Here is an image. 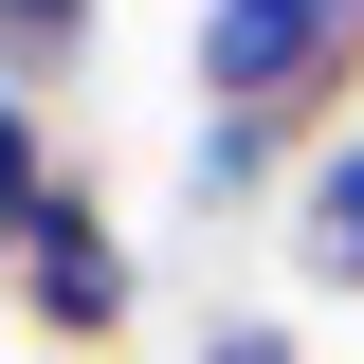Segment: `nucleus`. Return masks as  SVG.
Here are the masks:
<instances>
[{
    "label": "nucleus",
    "mask_w": 364,
    "mask_h": 364,
    "mask_svg": "<svg viewBox=\"0 0 364 364\" xmlns=\"http://www.w3.org/2000/svg\"><path fill=\"white\" fill-rule=\"evenodd\" d=\"M182 73H200V109H273V128H291V109H328V91H346L364 55L328 37L310 0H200V37H182Z\"/></svg>",
    "instance_id": "nucleus-1"
},
{
    "label": "nucleus",
    "mask_w": 364,
    "mask_h": 364,
    "mask_svg": "<svg viewBox=\"0 0 364 364\" xmlns=\"http://www.w3.org/2000/svg\"><path fill=\"white\" fill-rule=\"evenodd\" d=\"M18 310H37L55 346H109V328L146 310V255L109 237V200H91V182H55V219L18 237Z\"/></svg>",
    "instance_id": "nucleus-2"
},
{
    "label": "nucleus",
    "mask_w": 364,
    "mask_h": 364,
    "mask_svg": "<svg viewBox=\"0 0 364 364\" xmlns=\"http://www.w3.org/2000/svg\"><path fill=\"white\" fill-rule=\"evenodd\" d=\"M291 273L310 291H364V128H328L291 164Z\"/></svg>",
    "instance_id": "nucleus-3"
},
{
    "label": "nucleus",
    "mask_w": 364,
    "mask_h": 364,
    "mask_svg": "<svg viewBox=\"0 0 364 364\" xmlns=\"http://www.w3.org/2000/svg\"><path fill=\"white\" fill-rule=\"evenodd\" d=\"M91 18H109V0H0V91H55V73H91Z\"/></svg>",
    "instance_id": "nucleus-4"
},
{
    "label": "nucleus",
    "mask_w": 364,
    "mask_h": 364,
    "mask_svg": "<svg viewBox=\"0 0 364 364\" xmlns=\"http://www.w3.org/2000/svg\"><path fill=\"white\" fill-rule=\"evenodd\" d=\"M37 219H55V109H37V91H0V255H18Z\"/></svg>",
    "instance_id": "nucleus-5"
},
{
    "label": "nucleus",
    "mask_w": 364,
    "mask_h": 364,
    "mask_svg": "<svg viewBox=\"0 0 364 364\" xmlns=\"http://www.w3.org/2000/svg\"><path fill=\"white\" fill-rule=\"evenodd\" d=\"M273 164H291V128H273V109H200V146H182V182H200V200H255Z\"/></svg>",
    "instance_id": "nucleus-6"
},
{
    "label": "nucleus",
    "mask_w": 364,
    "mask_h": 364,
    "mask_svg": "<svg viewBox=\"0 0 364 364\" xmlns=\"http://www.w3.org/2000/svg\"><path fill=\"white\" fill-rule=\"evenodd\" d=\"M200 364H310L291 328H200Z\"/></svg>",
    "instance_id": "nucleus-7"
},
{
    "label": "nucleus",
    "mask_w": 364,
    "mask_h": 364,
    "mask_svg": "<svg viewBox=\"0 0 364 364\" xmlns=\"http://www.w3.org/2000/svg\"><path fill=\"white\" fill-rule=\"evenodd\" d=\"M310 18H328V37H346V55H364V0H310Z\"/></svg>",
    "instance_id": "nucleus-8"
}]
</instances>
